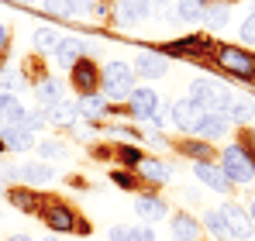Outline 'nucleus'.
<instances>
[{"label":"nucleus","mask_w":255,"mask_h":241,"mask_svg":"<svg viewBox=\"0 0 255 241\" xmlns=\"http://www.w3.org/2000/svg\"><path fill=\"white\" fill-rule=\"evenodd\" d=\"M166 69H169V62H166L162 55H155V52H141V55L134 59V73H141V76H148V80L166 76Z\"/></svg>","instance_id":"obj_8"},{"label":"nucleus","mask_w":255,"mask_h":241,"mask_svg":"<svg viewBox=\"0 0 255 241\" xmlns=\"http://www.w3.org/2000/svg\"><path fill=\"white\" fill-rule=\"evenodd\" d=\"M42 241H59V238H42Z\"/></svg>","instance_id":"obj_39"},{"label":"nucleus","mask_w":255,"mask_h":241,"mask_svg":"<svg viewBox=\"0 0 255 241\" xmlns=\"http://www.w3.org/2000/svg\"><path fill=\"white\" fill-rule=\"evenodd\" d=\"M76 111H80L83 118H100V114H104V97H100V93H86L83 100L76 104Z\"/></svg>","instance_id":"obj_24"},{"label":"nucleus","mask_w":255,"mask_h":241,"mask_svg":"<svg viewBox=\"0 0 255 241\" xmlns=\"http://www.w3.org/2000/svg\"><path fill=\"white\" fill-rule=\"evenodd\" d=\"M176 14H179V21L197 24V21H204V0H179Z\"/></svg>","instance_id":"obj_23"},{"label":"nucleus","mask_w":255,"mask_h":241,"mask_svg":"<svg viewBox=\"0 0 255 241\" xmlns=\"http://www.w3.org/2000/svg\"><path fill=\"white\" fill-rule=\"evenodd\" d=\"M204 224H207V231H211V235L228 238V224H224V214H221V210H207V214H204Z\"/></svg>","instance_id":"obj_26"},{"label":"nucleus","mask_w":255,"mask_h":241,"mask_svg":"<svg viewBox=\"0 0 255 241\" xmlns=\"http://www.w3.org/2000/svg\"><path fill=\"white\" fill-rule=\"evenodd\" d=\"M17 172H21V179H24L28 186H45V183L55 179V172H52L45 162H28V165H21Z\"/></svg>","instance_id":"obj_15"},{"label":"nucleus","mask_w":255,"mask_h":241,"mask_svg":"<svg viewBox=\"0 0 255 241\" xmlns=\"http://www.w3.org/2000/svg\"><path fill=\"white\" fill-rule=\"evenodd\" d=\"M204 21H207L211 28H224V21H228V7H224V3H214L211 10H204Z\"/></svg>","instance_id":"obj_29"},{"label":"nucleus","mask_w":255,"mask_h":241,"mask_svg":"<svg viewBox=\"0 0 255 241\" xmlns=\"http://www.w3.org/2000/svg\"><path fill=\"white\" fill-rule=\"evenodd\" d=\"M3 41H7V28L0 24V45H3Z\"/></svg>","instance_id":"obj_37"},{"label":"nucleus","mask_w":255,"mask_h":241,"mask_svg":"<svg viewBox=\"0 0 255 241\" xmlns=\"http://www.w3.org/2000/svg\"><path fill=\"white\" fill-rule=\"evenodd\" d=\"M197 134H204V138H224L228 134V118L224 114H211V111H204V118L197 124Z\"/></svg>","instance_id":"obj_13"},{"label":"nucleus","mask_w":255,"mask_h":241,"mask_svg":"<svg viewBox=\"0 0 255 241\" xmlns=\"http://www.w3.org/2000/svg\"><path fill=\"white\" fill-rule=\"evenodd\" d=\"M148 14H152V0H121V7H118V17L125 24H134Z\"/></svg>","instance_id":"obj_16"},{"label":"nucleus","mask_w":255,"mask_h":241,"mask_svg":"<svg viewBox=\"0 0 255 241\" xmlns=\"http://www.w3.org/2000/svg\"><path fill=\"white\" fill-rule=\"evenodd\" d=\"M59 31H52V28H38L35 31V48H52L55 52V45H59Z\"/></svg>","instance_id":"obj_28"},{"label":"nucleus","mask_w":255,"mask_h":241,"mask_svg":"<svg viewBox=\"0 0 255 241\" xmlns=\"http://www.w3.org/2000/svg\"><path fill=\"white\" fill-rule=\"evenodd\" d=\"M45 221H48L52 231H73V228H76V217H73L66 207H52V210H45Z\"/></svg>","instance_id":"obj_19"},{"label":"nucleus","mask_w":255,"mask_h":241,"mask_svg":"<svg viewBox=\"0 0 255 241\" xmlns=\"http://www.w3.org/2000/svg\"><path fill=\"white\" fill-rule=\"evenodd\" d=\"M169 228H172V238H176V241H197V235H200L197 221H193V217H186V214H176Z\"/></svg>","instance_id":"obj_17"},{"label":"nucleus","mask_w":255,"mask_h":241,"mask_svg":"<svg viewBox=\"0 0 255 241\" xmlns=\"http://www.w3.org/2000/svg\"><path fill=\"white\" fill-rule=\"evenodd\" d=\"M38 152H42L45 159H59V155H66V148H62V145H55V141H42V145H38Z\"/></svg>","instance_id":"obj_33"},{"label":"nucleus","mask_w":255,"mask_h":241,"mask_svg":"<svg viewBox=\"0 0 255 241\" xmlns=\"http://www.w3.org/2000/svg\"><path fill=\"white\" fill-rule=\"evenodd\" d=\"M7 241H31V238H28V235H10Z\"/></svg>","instance_id":"obj_36"},{"label":"nucleus","mask_w":255,"mask_h":241,"mask_svg":"<svg viewBox=\"0 0 255 241\" xmlns=\"http://www.w3.org/2000/svg\"><path fill=\"white\" fill-rule=\"evenodd\" d=\"M35 97H38V104L42 107H52V104H59L62 100V86L55 80H42L38 86H35Z\"/></svg>","instance_id":"obj_21"},{"label":"nucleus","mask_w":255,"mask_h":241,"mask_svg":"<svg viewBox=\"0 0 255 241\" xmlns=\"http://www.w3.org/2000/svg\"><path fill=\"white\" fill-rule=\"evenodd\" d=\"M128 104H131V114L138 120H152V124L159 120V114H155L159 111V93L152 86H134L131 97H128Z\"/></svg>","instance_id":"obj_3"},{"label":"nucleus","mask_w":255,"mask_h":241,"mask_svg":"<svg viewBox=\"0 0 255 241\" xmlns=\"http://www.w3.org/2000/svg\"><path fill=\"white\" fill-rule=\"evenodd\" d=\"M134 210H138V217H145V221L166 217V203L155 200V197H138V200H134Z\"/></svg>","instance_id":"obj_20"},{"label":"nucleus","mask_w":255,"mask_h":241,"mask_svg":"<svg viewBox=\"0 0 255 241\" xmlns=\"http://www.w3.org/2000/svg\"><path fill=\"white\" fill-rule=\"evenodd\" d=\"M0 124L3 127H17L24 124V107L14 93H0Z\"/></svg>","instance_id":"obj_10"},{"label":"nucleus","mask_w":255,"mask_h":241,"mask_svg":"<svg viewBox=\"0 0 255 241\" xmlns=\"http://www.w3.org/2000/svg\"><path fill=\"white\" fill-rule=\"evenodd\" d=\"M131 90H134L131 66H125V62H107V69H104V97H111V100H128Z\"/></svg>","instance_id":"obj_1"},{"label":"nucleus","mask_w":255,"mask_h":241,"mask_svg":"<svg viewBox=\"0 0 255 241\" xmlns=\"http://www.w3.org/2000/svg\"><path fill=\"white\" fill-rule=\"evenodd\" d=\"M73 118H76V107L66 104V100H59V104L48 107V120H55V124H69Z\"/></svg>","instance_id":"obj_25"},{"label":"nucleus","mask_w":255,"mask_h":241,"mask_svg":"<svg viewBox=\"0 0 255 241\" xmlns=\"http://www.w3.org/2000/svg\"><path fill=\"white\" fill-rule=\"evenodd\" d=\"M217 59H221L224 69H231V73H238V76H245V80L255 76V55H249L245 48H231V45H228V48L217 52Z\"/></svg>","instance_id":"obj_4"},{"label":"nucleus","mask_w":255,"mask_h":241,"mask_svg":"<svg viewBox=\"0 0 255 241\" xmlns=\"http://www.w3.org/2000/svg\"><path fill=\"white\" fill-rule=\"evenodd\" d=\"M242 38H245V41H255V10L245 17V21H242Z\"/></svg>","instance_id":"obj_34"},{"label":"nucleus","mask_w":255,"mask_h":241,"mask_svg":"<svg viewBox=\"0 0 255 241\" xmlns=\"http://www.w3.org/2000/svg\"><path fill=\"white\" fill-rule=\"evenodd\" d=\"M217 83H211V80H193L190 83V100L197 104V107H204V111H211L214 107V100H217Z\"/></svg>","instance_id":"obj_11"},{"label":"nucleus","mask_w":255,"mask_h":241,"mask_svg":"<svg viewBox=\"0 0 255 241\" xmlns=\"http://www.w3.org/2000/svg\"><path fill=\"white\" fill-rule=\"evenodd\" d=\"M221 214H224V224H228V238H252V217L242 210V207H235V203H228V207H221Z\"/></svg>","instance_id":"obj_5"},{"label":"nucleus","mask_w":255,"mask_h":241,"mask_svg":"<svg viewBox=\"0 0 255 241\" xmlns=\"http://www.w3.org/2000/svg\"><path fill=\"white\" fill-rule=\"evenodd\" d=\"M193 172H197V179H200L204 186H211V190H217V193H228V190H231V179L224 176V169H221V165L197 162V165H193Z\"/></svg>","instance_id":"obj_7"},{"label":"nucleus","mask_w":255,"mask_h":241,"mask_svg":"<svg viewBox=\"0 0 255 241\" xmlns=\"http://www.w3.org/2000/svg\"><path fill=\"white\" fill-rule=\"evenodd\" d=\"M255 114V104L249 100V97H231V104H228V114L224 118L235 120V124H245V120H252Z\"/></svg>","instance_id":"obj_18"},{"label":"nucleus","mask_w":255,"mask_h":241,"mask_svg":"<svg viewBox=\"0 0 255 241\" xmlns=\"http://www.w3.org/2000/svg\"><path fill=\"white\" fill-rule=\"evenodd\" d=\"M73 86H80L86 93H93V86H97V66L90 62V59H80L76 66H73Z\"/></svg>","instance_id":"obj_14"},{"label":"nucleus","mask_w":255,"mask_h":241,"mask_svg":"<svg viewBox=\"0 0 255 241\" xmlns=\"http://www.w3.org/2000/svg\"><path fill=\"white\" fill-rule=\"evenodd\" d=\"M0 145H3V148H10V152H28V148L35 145V134H31L24 124H17V127H3Z\"/></svg>","instance_id":"obj_9"},{"label":"nucleus","mask_w":255,"mask_h":241,"mask_svg":"<svg viewBox=\"0 0 255 241\" xmlns=\"http://www.w3.org/2000/svg\"><path fill=\"white\" fill-rule=\"evenodd\" d=\"M45 10L59 14V17H69V0H45Z\"/></svg>","instance_id":"obj_32"},{"label":"nucleus","mask_w":255,"mask_h":241,"mask_svg":"<svg viewBox=\"0 0 255 241\" xmlns=\"http://www.w3.org/2000/svg\"><path fill=\"white\" fill-rule=\"evenodd\" d=\"M93 10V0H69V17H86Z\"/></svg>","instance_id":"obj_30"},{"label":"nucleus","mask_w":255,"mask_h":241,"mask_svg":"<svg viewBox=\"0 0 255 241\" xmlns=\"http://www.w3.org/2000/svg\"><path fill=\"white\" fill-rule=\"evenodd\" d=\"M200 118H204V107H197L193 100H176L172 104V124L179 131H197Z\"/></svg>","instance_id":"obj_6"},{"label":"nucleus","mask_w":255,"mask_h":241,"mask_svg":"<svg viewBox=\"0 0 255 241\" xmlns=\"http://www.w3.org/2000/svg\"><path fill=\"white\" fill-rule=\"evenodd\" d=\"M10 203H14V207H21V210H38V203H35L31 193H10Z\"/></svg>","instance_id":"obj_31"},{"label":"nucleus","mask_w":255,"mask_h":241,"mask_svg":"<svg viewBox=\"0 0 255 241\" xmlns=\"http://www.w3.org/2000/svg\"><path fill=\"white\" fill-rule=\"evenodd\" d=\"M186 152H190V155H197L200 162H207V155H211V148H207V145H186Z\"/></svg>","instance_id":"obj_35"},{"label":"nucleus","mask_w":255,"mask_h":241,"mask_svg":"<svg viewBox=\"0 0 255 241\" xmlns=\"http://www.w3.org/2000/svg\"><path fill=\"white\" fill-rule=\"evenodd\" d=\"M111 241H155L152 228H111Z\"/></svg>","instance_id":"obj_22"},{"label":"nucleus","mask_w":255,"mask_h":241,"mask_svg":"<svg viewBox=\"0 0 255 241\" xmlns=\"http://www.w3.org/2000/svg\"><path fill=\"white\" fill-rule=\"evenodd\" d=\"M83 52H86L83 41H76V38H62L59 45H55V62H59V66H76V62L83 59Z\"/></svg>","instance_id":"obj_12"},{"label":"nucleus","mask_w":255,"mask_h":241,"mask_svg":"<svg viewBox=\"0 0 255 241\" xmlns=\"http://www.w3.org/2000/svg\"><path fill=\"white\" fill-rule=\"evenodd\" d=\"M141 172H145L148 179H155V183H169V179H172L169 165H162V162H145V165H141Z\"/></svg>","instance_id":"obj_27"},{"label":"nucleus","mask_w":255,"mask_h":241,"mask_svg":"<svg viewBox=\"0 0 255 241\" xmlns=\"http://www.w3.org/2000/svg\"><path fill=\"white\" fill-rule=\"evenodd\" d=\"M221 169H224V176H228L231 183H249L255 176V159L242 145H231V148L224 152V159H221Z\"/></svg>","instance_id":"obj_2"},{"label":"nucleus","mask_w":255,"mask_h":241,"mask_svg":"<svg viewBox=\"0 0 255 241\" xmlns=\"http://www.w3.org/2000/svg\"><path fill=\"white\" fill-rule=\"evenodd\" d=\"M252 224H255V197H252Z\"/></svg>","instance_id":"obj_38"}]
</instances>
